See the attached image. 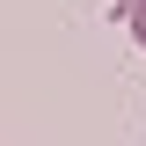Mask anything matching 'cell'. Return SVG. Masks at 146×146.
Wrapping results in <instances>:
<instances>
[{"label": "cell", "instance_id": "cell-1", "mask_svg": "<svg viewBox=\"0 0 146 146\" xmlns=\"http://www.w3.org/2000/svg\"><path fill=\"white\" fill-rule=\"evenodd\" d=\"M117 15H124V29H131V44H146V0H124Z\"/></svg>", "mask_w": 146, "mask_h": 146}]
</instances>
